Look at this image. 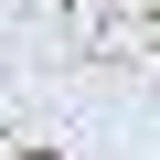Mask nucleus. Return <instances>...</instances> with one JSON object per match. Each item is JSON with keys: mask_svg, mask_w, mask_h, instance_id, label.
Instances as JSON below:
<instances>
[{"mask_svg": "<svg viewBox=\"0 0 160 160\" xmlns=\"http://www.w3.org/2000/svg\"><path fill=\"white\" fill-rule=\"evenodd\" d=\"M22 160H53V149H22Z\"/></svg>", "mask_w": 160, "mask_h": 160, "instance_id": "nucleus-1", "label": "nucleus"}]
</instances>
